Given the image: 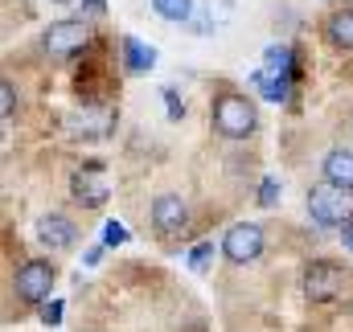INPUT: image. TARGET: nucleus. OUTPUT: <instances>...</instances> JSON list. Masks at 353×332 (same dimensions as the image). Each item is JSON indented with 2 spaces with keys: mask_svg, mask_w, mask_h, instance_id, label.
<instances>
[{
  "mask_svg": "<svg viewBox=\"0 0 353 332\" xmlns=\"http://www.w3.org/2000/svg\"><path fill=\"white\" fill-rule=\"evenodd\" d=\"M251 79H255V86H259V90H263V98H271V103H283V98H288V79L267 74V70L251 74Z\"/></svg>",
  "mask_w": 353,
  "mask_h": 332,
  "instance_id": "14",
  "label": "nucleus"
},
{
  "mask_svg": "<svg viewBox=\"0 0 353 332\" xmlns=\"http://www.w3.org/2000/svg\"><path fill=\"white\" fill-rule=\"evenodd\" d=\"M152 8H157L165 21H189V12H193V0H152Z\"/></svg>",
  "mask_w": 353,
  "mask_h": 332,
  "instance_id": "15",
  "label": "nucleus"
},
{
  "mask_svg": "<svg viewBox=\"0 0 353 332\" xmlns=\"http://www.w3.org/2000/svg\"><path fill=\"white\" fill-rule=\"evenodd\" d=\"M185 222H189V205H185L181 197L165 193V197L152 201V226H157L161 234H181Z\"/></svg>",
  "mask_w": 353,
  "mask_h": 332,
  "instance_id": "8",
  "label": "nucleus"
},
{
  "mask_svg": "<svg viewBox=\"0 0 353 332\" xmlns=\"http://www.w3.org/2000/svg\"><path fill=\"white\" fill-rule=\"evenodd\" d=\"M341 271L333 267V262H312L308 271H304V295L312 300V304H329V300H337V291H341Z\"/></svg>",
  "mask_w": 353,
  "mask_h": 332,
  "instance_id": "5",
  "label": "nucleus"
},
{
  "mask_svg": "<svg viewBox=\"0 0 353 332\" xmlns=\"http://www.w3.org/2000/svg\"><path fill=\"white\" fill-rule=\"evenodd\" d=\"M54 267L50 262H41V258H33V262H25L21 271H17V295L21 300H29V304H41L46 295H50V287H54Z\"/></svg>",
  "mask_w": 353,
  "mask_h": 332,
  "instance_id": "4",
  "label": "nucleus"
},
{
  "mask_svg": "<svg viewBox=\"0 0 353 332\" xmlns=\"http://www.w3.org/2000/svg\"><path fill=\"white\" fill-rule=\"evenodd\" d=\"M325 37H329L337 50H353V8H337V12L325 21Z\"/></svg>",
  "mask_w": 353,
  "mask_h": 332,
  "instance_id": "12",
  "label": "nucleus"
},
{
  "mask_svg": "<svg viewBox=\"0 0 353 332\" xmlns=\"http://www.w3.org/2000/svg\"><path fill=\"white\" fill-rule=\"evenodd\" d=\"M222 250H226V258H230V262H251V258H259V254H263V230H259L255 222H239V226H230V230H226Z\"/></svg>",
  "mask_w": 353,
  "mask_h": 332,
  "instance_id": "3",
  "label": "nucleus"
},
{
  "mask_svg": "<svg viewBox=\"0 0 353 332\" xmlns=\"http://www.w3.org/2000/svg\"><path fill=\"white\" fill-rule=\"evenodd\" d=\"M325 180H333L337 189L353 193V152L350 148H333L325 156Z\"/></svg>",
  "mask_w": 353,
  "mask_h": 332,
  "instance_id": "10",
  "label": "nucleus"
},
{
  "mask_svg": "<svg viewBox=\"0 0 353 332\" xmlns=\"http://www.w3.org/2000/svg\"><path fill=\"white\" fill-rule=\"evenodd\" d=\"M41 41H46L50 54H74V50H83L90 41V25H83V21H54Z\"/></svg>",
  "mask_w": 353,
  "mask_h": 332,
  "instance_id": "6",
  "label": "nucleus"
},
{
  "mask_svg": "<svg viewBox=\"0 0 353 332\" xmlns=\"http://www.w3.org/2000/svg\"><path fill=\"white\" fill-rule=\"evenodd\" d=\"M214 127L226 136V140H243L247 132H255V107L251 98L243 94H222L214 103Z\"/></svg>",
  "mask_w": 353,
  "mask_h": 332,
  "instance_id": "2",
  "label": "nucleus"
},
{
  "mask_svg": "<svg viewBox=\"0 0 353 332\" xmlns=\"http://www.w3.org/2000/svg\"><path fill=\"white\" fill-rule=\"evenodd\" d=\"M341 234H345V247L353 250V218H350V222H345V226H341Z\"/></svg>",
  "mask_w": 353,
  "mask_h": 332,
  "instance_id": "23",
  "label": "nucleus"
},
{
  "mask_svg": "<svg viewBox=\"0 0 353 332\" xmlns=\"http://www.w3.org/2000/svg\"><path fill=\"white\" fill-rule=\"evenodd\" d=\"M210 254H214V242H201V247H197L193 254H189V267H193V271H205Z\"/></svg>",
  "mask_w": 353,
  "mask_h": 332,
  "instance_id": "17",
  "label": "nucleus"
},
{
  "mask_svg": "<svg viewBox=\"0 0 353 332\" xmlns=\"http://www.w3.org/2000/svg\"><path fill=\"white\" fill-rule=\"evenodd\" d=\"M83 8H87L90 17H103V8H107V0H83Z\"/></svg>",
  "mask_w": 353,
  "mask_h": 332,
  "instance_id": "22",
  "label": "nucleus"
},
{
  "mask_svg": "<svg viewBox=\"0 0 353 332\" xmlns=\"http://www.w3.org/2000/svg\"><path fill=\"white\" fill-rule=\"evenodd\" d=\"M58 4H66V0H58Z\"/></svg>",
  "mask_w": 353,
  "mask_h": 332,
  "instance_id": "24",
  "label": "nucleus"
},
{
  "mask_svg": "<svg viewBox=\"0 0 353 332\" xmlns=\"http://www.w3.org/2000/svg\"><path fill=\"white\" fill-rule=\"evenodd\" d=\"M17 111V98H12V83H0V115L8 119Z\"/></svg>",
  "mask_w": 353,
  "mask_h": 332,
  "instance_id": "18",
  "label": "nucleus"
},
{
  "mask_svg": "<svg viewBox=\"0 0 353 332\" xmlns=\"http://www.w3.org/2000/svg\"><path fill=\"white\" fill-rule=\"evenodd\" d=\"M308 214L316 226H345L350 222V193L337 189L333 180H321L308 193Z\"/></svg>",
  "mask_w": 353,
  "mask_h": 332,
  "instance_id": "1",
  "label": "nucleus"
},
{
  "mask_svg": "<svg viewBox=\"0 0 353 332\" xmlns=\"http://www.w3.org/2000/svg\"><path fill=\"white\" fill-rule=\"evenodd\" d=\"M263 70H267V74H279V79H296V62H292V50H288V45H267Z\"/></svg>",
  "mask_w": 353,
  "mask_h": 332,
  "instance_id": "13",
  "label": "nucleus"
},
{
  "mask_svg": "<svg viewBox=\"0 0 353 332\" xmlns=\"http://www.w3.org/2000/svg\"><path fill=\"white\" fill-rule=\"evenodd\" d=\"M103 242H107V247H119V242H128V230H123L119 222H107V226H103Z\"/></svg>",
  "mask_w": 353,
  "mask_h": 332,
  "instance_id": "16",
  "label": "nucleus"
},
{
  "mask_svg": "<svg viewBox=\"0 0 353 332\" xmlns=\"http://www.w3.org/2000/svg\"><path fill=\"white\" fill-rule=\"evenodd\" d=\"M275 197H279V185L267 176L263 185H259V205H275Z\"/></svg>",
  "mask_w": 353,
  "mask_h": 332,
  "instance_id": "19",
  "label": "nucleus"
},
{
  "mask_svg": "<svg viewBox=\"0 0 353 332\" xmlns=\"http://www.w3.org/2000/svg\"><path fill=\"white\" fill-rule=\"evenodd\" d=\"M70 189H74V197L83 201V205H103L107 201V193H111V185H107V176H103V168L99 165H87L79 168L74 176H70Z\"/></svg>",
  "mask_w": 353,
  "mask_h": 332,
  "instance_id": "7",
  "label": "nucleus"
},
{
  "mask_svg": "<svg viewBox=\"0 0 353 332\" xmlns=\"http://www.w3.org/2000/svg\"><path fill=\"white\" fill-rule=\"evenodd\" d=\"M41 320H46V324H58V320H62V304H54V300L41 304Z\"/></svg>",
  "mask_w": 353,
  "mask_h": 332,
  "instance_id": "20",
  "label": "nucleus"
},
{
  "mask_svg": "<svg viewBox=\"0 0 353 332\" xmlns=\"http://www.w3.org/2000/svg\"><path fill=\"white\" fill-rule=\"evenodd\" d=\"M37 238L46 242V247H70L79 234H74V222L70 218H62V214H46L41 222H37Z\"/></svg>",
  "mask_w": 353,
  "mask_h": 332,
  "instance_id": "9",
  "label": "nucleus"
},
{
  "mask_svg": "<svg viewBox=\"0 0 353 332\" xmlns=\"http://www.w3.org/2000/svg\"><path fill=\"white\" fill-rule=\"evenodd\" d=\"M165 103H169V119H181V115H185V107H181L176 90H165Z\"/></svg>",
  "mask_w": 353,
  "mask_h": 332,
  "instance_id": "21",
  "label": "nucleus"
},
{
  "mask_svg": "<svg viewBox=\"0 0 353 332\" xmlns=\"http://www.w3.org/2000/svg\"><path fill=\"white\" fill-rule=\"evenodd\" d=\"M123 66H128V74H148L157 66V50L140 37H123Z\"/></svg>",
  "mask_w": 353,
  "mask_h": 332,
  "instance_id": "11",
  "label": "nucleus"
}]
</instances>
